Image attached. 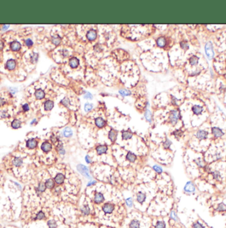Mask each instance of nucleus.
<instances>
[{
  "instance_id": "obj_1",
  "label": "nucleus",
  "mask_w": 226,
  "mask_h": 228,
  "mask_svg": "<svg viewBox=\"0 0 226 228\" xmlns=\"http://www.w3.org/2000/svg\"><path fill=\"white\" fill-rule=\"evenodd\" d=\"M77 171H79L83 176H84L85 178H89V179H91V178H92L91 176L90 175L89 168L87 167H85V165L81 164H78V165L77 166Z\"/></svg>"
},
{
  "instance_id": "obj_2",
  "label": "nucleus",
  "mask_w": 226,
  "mask_h": 228,
  "mask_svg": "<svg viewBox=\"0 0 226 228\" xmlns=\"http://www.w3.org/2000/svg\"><path fill=\"white\" fill-rule=\"evenodd\" d=\"M180 113L177 110H173L169 115V119L171 123L173 125L176 124V122L179 119Z\"/></svg>"
},
{
  "instance_id": "obj_3",
  "label": "nucleus",
  "mask_w": 226,
  "mask_h": 228,
  "mask_svg": "<svg viewBox=\"0 0 226 228\" xmlns=\"http://www.w3.org/2000/svg\"><path fill=\"white\" fill-rule=\"evenodd\" d=\"M205 51H206V54L207 55V57H208V58L211 59L212 58L213 55H214V53L212 48V43L209 42L206 44L205 46Z\"/></svg>"
},
{
  "instance_id": "obj_4",
  "label": "nucleus",
  "mask_w": 226,
  "mask_h": 228,
  "mask_svg": "<svg viewBox=\"0 0 226 228\" xmlns=\"http://www.w3.org/2000/svg\"><path fill=\"white\" fill-rule=\"evenodd\" d=\"M103 211L105 213V214H111L114 209V205L110 203H106L103 205Z\"/></svg>"
},
{
  "instance_id": "obj_5",
  "label": "nucleus",
  "mask_w": 226,
  "mask_h": 228,
  "mask_svg": "<svg viewBox=\"0 0 226 228\" xmlns=\"http://www.w3.org/2000/svg\"><path fill=\"white\" fill-rule=\"evenodd\" d=\"M184 191L186 192L191 193V192H194L195 191L196 188H195L194 185L193 184V182H188L186 184V185H185V186H184Z\"/></svg>"
},
{
  "instance_id": "obj_6",
  "label": "nucleus",
  "mask_w": 226,
  "mask_h": 228,
  "mask_svg": "<svg viewBox=\"0 0 226 228\" xmlns=\"http://www.w3.org/2000/svg\"><path fill=\"white\" fill-rule=\"evenodd\" d=\"M208 137V132L204 130H199L196 133V137L200 140L205 139Z\"/></svg>"
},
{
  "instance_id": "obj_7",
  "label": "nucleus",
  "mask_w": 226,
  "mask_h": 228,
  "mask_svg": "<svg viewBox=\"0 0 226 228\" xmlns=\"http://www.w3.org/2000/svg\"><path fill=\"white\" fill-rule=\"evenodd\" d=\"M107 150H108V147L106 145H99L96 148V153L99 155L106 153Z\"/></svg>"
},
{
  "instance_id": "obj_8",
  "label": "nucleus",
  "mask_w": 226,
  "mask_h": 228,
  "mask_svg": "<svg viewBox=\"0 0 226 228\" xmlns=\"http://www.w3.org/2000/svg\"><path fill=\"white\" fill-rule=\"evenodd\" d=\"M104 196L101 193H96L95 194V197H94V202L95 204H100L104 201Z\"/></svg>"
},
{
  "instance_id": "obj_9",
  "label": "nucleus",
  "mask_w": 226,
  "mask_h": 228,
  "mask_svg": "<svg viewBox=\"0 0 226 228\" xmlns=\"http://www.w3.org/2000/svg\"><path fill=\"white\" fill-rule=\"evenodd\" d=\"M212 132L216 137H220L223 135V133L222 129L218 127H213L212 129Z\"/></svg>"
},
{
  "instance_id": "obj_10",
  "label": "nucleus",
  "mask_w": 226,
  "mask_h": 228,
  "mask_svg": "<svg viewBox=\"0 0 226 228\" xmlns=\"http://www.w3.org/2000/svg\"><path fill=\"white\" fill-rule=\"evenodd\" d=\"M65 180V176L64 175L61 174V173H59L56 176V177L54 178V180H55V182L58 184H62Z\"/></svg>"
},
{
  "instance_id": "obj_11",
  "label": "nucleus",
  "mask_w": 226,
  "mask_h": 228,
  "mask_svg": "<svg viewBox=\"0 0 226 228\" xmlns=\"http://www.w3.org/2000/svg\"><path fill=\"white\" fill-rule=\"evenodd\" d=\"M41 149L44 152H46V153L49 152L52 149V145H51L50 143H48V142H44L41 145Z\"/></svg>"
},
{
  "instance_id": "obj_12",
  "label": "nucleus",
  "mask_w": 226,
  "mask_h": 228,
  "mask_svg": "<svg viewBox=\"0 0 226 228\" xmlns=\"http://www.w3.org/2000/svg\"><path fill=\"white\" fill-rule=\"evenodd\" d=\"M96 31L94 30H90L89 31H88V33H87V38L89 40H93L96 39Z\"/></svg>"
},
{
  "instance_id": "obj_13",
  "label": "nucleus",
  "mask_w": 226,
  "mask_h": 228,
  "mask_svg": "<svg viewBox=\"0 0 226 228\" xmlns=\"http://www.w3.org/2000/svg\"><path fill=\"white\" fill-rule=\"evenodd\" d=\"M10 47L12 50H13V51H18V50L21 49V44L19 43V42H17V41H13V42H12V43H11Z\"/></svg>"
},
{
  "instance_id": "obj_14",
  "label": "nucleus",
  "mask_w": 226,
  "mask_h": 228,
  "mask_svg": "<svg viewBox=\"0 0 226 228\" xmlns=\"http://www.w3.org/2000/svg\"><path fill=\"white\" fill-rule=\"evenodd\" d=\"M95 125L98 127L99 128H102L105 125V121L103 119V118H97L96 119H95Z\"/></svg>"
},
{
  "instance_id": "obj_15",
  "label": "nucleus",
  "mask_w": 226,
  "mask_h": 228,
  "mask_svg": "<svg viewBox=\"0 0 226 228\" xmlns=\"http://www.w3.org/2000/svg\"><path fill=\"white\" fill-rule=\"evenodd\" d=\"M15 66H16V62L13 59L9 60L6 63V67L8 70H13Z\"/></svg>"
},
{
  "instance_id": "obj_16",
  "label": "nucleus",
  "mask_w": 226,
  "mask_h": 228,
  "mask_svg": "<svg viewBox=\"0 0 226 228\" xmlns=\"http://www.w3.org/2000/svg\"><path fill=\"white\" fill-rule=\"evenodd\" d=\"M27 146L29 149H34L37 146V141L34 139L28 140L27 141Z\"/></svg>"
},
{
  "instance_id": "obj_17",
  "label": "nucleus",
  "mask_w": 226,
  "mask_h": 228,
  "mask_svg": "<svg viewBox=\"0 0 226 228\" xmlns=\"http://www.w3.org/2000/svg\"><path fill=\"white\" fill-rule=\"evenodd\" d=\"M146 196L142 192H139L137 194V201L140 204H143L146 200Z\"/></svg>"
},
{
  "instance_id": "obj_18",
  "label": "nucleus",
  "mask_w": 226,
  "mask_h": 228,
  "mask_svg": "<svg viewBox=\"0 0 226 228\" xmlns=\"http://www.w3.org/2000/svg\"><path fill=\"white\" fill-rule=\"evenodd\" d=\"M117 131L113 130V129H111V130L109 131V138L110 139V140L112 141V142H114V141H116V139H117Z\"/></svg>"
},
{
  "instance_id": "obj_19",
  "label": "nucleus",
  "mask_w": 226,
  "mask_h": 228,
  "mask_svg": "<svg viewBox=\"0 0 226 228\" xmlns=\"http://www.w3.org/2000/svg\"><path fill=\"white\" fill-rule=\"evenodd\" d=\"M132 135H133L132 133L129 131H122V137L124 140H128L129 139H131L132 137Z\"/></svg>"
},
{
  "instance_id": "obj_20",
  "label": "nucleus",
  "mask_w": 226,
  "mask_h": 228,
  "mask_svg": "<svg viewBox=\"0 0 226 228\" xmlns=\"http://www.w3.org/2000/svg\"><path fill=\"white\" fill-rule=\"evenodd\" d=\"M192 110H193V111L194 112V114H196L197 115H198L200 114H201V113L202 112L203 108L202 107H201V106H200V105H194V106H193Z\"/></svg>"
},
{
  "instance_id": "obj_21",
  "label": "nucleus",
  "mask_w": 226,
  "mask_h": 228,
  "mask_svg": "<svg viewBox=\"0 0 226 228\" xmlns=\"http://www.w3.org/2000/svg\"><path fill=\"white\" fill-rule=\"evenodd\" d=\"M140 221L137 219H133L130 221L129 224V228H140Z\"/></svg>"
},
{
  "instance_id": "obj_22",
  "label": "nucleus",
  "mask_w": 226,
  "mask_h": 228,
  "mask_svg": "<svg viewBox=\"0 0 226 228\" xmlns=\"http://www.w3.org/2000/svg\"><path fill=\"white\" fill-rule=\"evenodd\" d=\"M70 66L73 68L77 67L79 65V60L76 58H72L70 60Z\"/></svg>"
},
{
  "instance_id": "obj_23",
  "label": "nucleus",
  "mask_w": 226,
  "mask_h": 228,
  "mask_svg": "<svg viewBox=\"0 0 226 228\" xmlns=\"http://www.w3.org/2000/svg\"><path fill=\"white\" fill-rule=\"evenodd\" d=\"M54 107V102L50 100L46 101L44 103V109L46 111H50Z\"/></svg>"
},
{
  "instance_id": "obj_24",
  "label": "nucleus",
  "mask_w": 226,
  "mask_h": 228,
  "mask_svg": "<svg viewBox=\"0 0 226 228\" xmlns=\"http://www.w3.org/2000/svg\"><path fill=\"white\" fill-rule=\"evenodd\" d=\"M126 160L130 161L131 162H134L136 160V154H134L132 153L129 152V153H128L126 155Z\"/></svg>"
},
{
  "instance_id": "obj_25",
  "label": "nucleus",
  "mask_w": 226,
  "mask_h": 228,
  "mask_svg": "<svg viewBox=\"0 0 226 228\" xmlns=\"http://www.w3.org/2000/svg\"><path fill=\"white\" fill-rule=\"evenodd\" d=\"M73 134L72 130L71 129V128L70 127H66L63 129V135L64 137H70Z\"/></svg>"
},
{
  "instance_id": "obj_26",
  "label": "nucleus",
  "mask_w": 226,
  "mask_h": 228,
  "mask_svg": "<svg viewBox=\"0 0 226 228\" xmlns=\"http://www.w3.org/2000/svg\"><path fill=\"white\" fill-rule=\"evenodd\" d=\"M44 96H45V94H44V91L42 90H37L35 92V96L38 100H41V99L44 98Z\"/></svg>"
},
{
  "instance_id": "obj_27",
  "label": "nucleus",
  "mask_w": 226,
  "mask_h": 228,
  "mask_svg": "<svg viewBox=\"0 0 226 228\" xmlns=\"http://www.w3.org/2000/svg\"><path fill=\"white\" fill-rule=\"evenodd\" d=\"M156 42L157 44L159 47H163L165 45V44H166V40L165 39V38H163V37L158 38Z\"/></svg>"
},
{
  "instance_id": "obj_28",
  "label": "nucleus",
  "mask_w": 226,
  "mask_h": 228,
  "mask_svg": "<svg viewBox=\"0 0 226 228\" xmlns=\"http://www.w3.org/2000/svg\"><path fill=\"white\" fill-rule=\"evenodd\" d=\"M81 211L84 215H87L90 214V208L88 206H83L81 208Z\"/></svg>"
},
{
  "instance_id": "obj_29",
  "label": "nucleus",
  "mask_w": 226,
  "mask_h": 228,
  "mask_svg": "<svg viewBox=\"0 0 226 228\" xmlns=\"http://www.w3.org/2000/svg\"><path fill=\"white\" fill-rule=\"evenodd\" d=\"M45 186L47 188H49V189H51L54 186V182L52 179H48L47 180L46 182H45Z\"/></svg>"
},
{
  "instance_id": "obj_30",
  "label": "nucleus",
  "mask_w": 226,
  "mask_h": 228,
  "mask_svg": "<svg viewBox=\"0 0 226 228\" xmlns=\"http://www.w3.org/2000/svg\"><path fill=\"white\" fill-rule=\"evenodd\" d=\"M216 210L218 211H226V206L223 203H220L218 205V207L216 208Z\"/></svg>"
},
{
  "instance_id": "obj_31",
  "label": "nucleus",
  "mask_w": 226,
  "mask_h": 228,
  "mask_svg": "<svg viewBox=\"0 0 226 228\" xmlns=\"http://www.w3.org/2000/svg\"><path fill=\"white\" fill-rule=\"evenodd\" d=\"M21 121H19V120L15 119V120L12 122L11 126H12V127L14 128V129H18V128H19L21 127Z\"/></svg>"
},
{
  "instance_id": "obj_32",
  "label": "nucleus",
  "mask_w": 226,
  "mask_h": 228,
  "mask_svg": "<svg viewBox=\"0 0 226 228\" xmlns=\"http://www.w3.org/2000/svg\"><path fill=\"white\" fill-rule=\"evenodd\" d=\"M23 164V161L22 159H21L20 158L16 157L13 160V164L15 167H21Z\"/></svg>"
},
{
  "instance_id": "obj_33",
  "label": "nucleus",
  "mask_w": 226,
  "mask_h": 228,
  "mask_svg": "<svg viewBox=\"0 0 226 228\" xmlns=\"http://www.w3.org/2000/svg\"><path fill=\"white\" fill-rule=\"evenodd\" d=\"M48 226L49 227V228H57V223L56 221L54 219H51L49 220L47 223Z\"/></svg>"
},
{
  "instance_id": "obj_34",
  "label": "nucleus",
  "mask_w": 226,
  "mask_h": 228,
  "mask_svg": "<svg viewBox=\"0 0 226 228\" xmlns=\"http://www.w3.org/2000/svg\"><path fill=\"white\" fill-rule=\"evenodd\" d=\"M198 62V58L196 56H193L190 58V64L191 65H196Z\"/></svg>"
},
{
  "instance_id": "obj_35",
  "label": "nucleus",
  "mask_w": 226,
  "mask_h": 228,
  "mask_svg": "<svg viewBox=\"0 0 226 228\" xmlns=\"http://www.w3.org/2000/svg\"><path fill=\"white\" fill-rule=\"evenodd\" d=\"M60 41H61V39L59 36H54V37H52V43H54L55 45H58L60 43Z\"/></svg>"
},
{
  "instance_id": "obj_36",
  "label": "nucleus",
  "mask_w": 226,
  "mask_h": 228,
  "mask_svg": "<svg viewBox=\"0 0 226 228\" xmlns=\"http://www.w3.org/2000/svg\"><path fill=\"white\" fill-rule=\"evenodd\" d=\"M165 223L163 221H159L157 222L155 228H165Z\"/></svg>"
},
{
  "instance_id": "obj_37",
  "label": "nucleus",
  "mask_w": 226,
  "mask_h": 228,
  "mask_svg": "<svg viewBox=\"0 0 226 228\" xmlns=\"http://www.w3.org/2000/svg\"><path fill=\"white\" fill-rule=\"evenodd\" d=\"M145 118L147 121H148L149 122L151 121V112L150 110H146L145 113Z\"/></svg>"
},
{
  "instance_id": "obj_38",
  "label": "nucleus",
  "mask_w": 226,
  "mask_h": 228,
  "mask_svg": "<svg viewBox=\"0 0 226 228\" xmlns=\"http://www.w3.org/2000/svg\"><path fill=\"white\" fill-rule=\"evenodd\" d=\"M45 218V214H44L43 212L42 211H39L37 215V217L35 218V219H38V220H41V219H43Z\"/></svg>"
},
{
  "instance_id": "obj_39",
  "label": "nucleus",
  "mask_w": 226,
  "mask_h": 228,
  "mask_svg": "<svg viewBox=\"0 0 226 228\" xmlns=\"http://www.w3.org/2000/svg\"><path fill=\"white\" fill-rule=\"evenodd\" d=\"M195 162H196V164L199 167H203L204 166V161L202 160V159H200V158H197V159H196L195 160Z\"/></svg>"
},
{
  "instance_id": "obj_40",
  "label": "nucleus",
  "mask_w": 226,
  "mask_h": 228,
  "mask_svg": "<svg viewBox=\"0 0 226 228\" xmlns=\"http://www.w3.org/2000/svg\"><path fill=\"white\" fill-rule=\"evenodd\" d=\"M92 109H93V105H92V104H89V103L85 104V107H84V110H85V111L86 112L89 111L91 110Z\"/></svg>"
},
{
  "instance_id": "obj_41",
  "label": "nucleus",
  "mask_w": 226,
  "mask_h": 228,
  "mask_svg": "<svg viewBox=\"0 0 226 228\" xmlns=\"http://www.w3.org/2000/svg\"><path fill=\"white\" fill-rule=\"evenodd\" d=\"M46 186H45V184H44L43 182H40V184H39V185H38V190L40 192H44V191H45V190H46Z\"/></svg>"
},
{
  "instance_id": "obj_42",
  "label": "nucleus",
  "mask_w": 226,
  "mask_h": 228,
  "mask_svg": "<svg viewBox=\"0 0 226 228\" xmlns=\"http://www.w3.org/2000/svg\"><path fill=\"white\" fill-rule=\"evenodd\" d=\"M193 228H204V226L202 224H200V222H198V221L195 222V223H194V224H193Z\"/></svg>"
},
{
  "instance_id": "obj_43",
  "label": "nucleus",
  "mask_w": 226,
  "mask_h": 228,
  "mask_svg": "<svg viewBox=\"0 0 226 228\" xmlns=\"http://www.w3.org/2000/svg\"><path fill=\"white\" fill-rule=\"evenodd\" d=\"M153 168L154 169V171L157 172V173H161L162 171H163L162 168L160 167L159 166H158V165H154L153 167Z\"/></svg>"
},
{
  "instance_id": "obj_44",
  "label": "nucleus",
  "mask_w": 226,
  "mask_h": 228,
  "mask_svg": "<svg viewBox=\"0 0 226 228\" xmlns=\"http://www.w3.org/2000/svg\"><path fill=\"white\" fill-rule=\"evenodd\" d=\"M119 93H120L122 96H128V95L130 94V92L126 90H120L119 91Z\"/></svg>"
},
{
  "instance_id": "obj_45",
  "label": "nucleus",
  "mask_w": 226,
  "mask_h": 228,
  "mask_svg": "<svg viewBox=\"0 0 226 228\" xmlns=\"http://www.w3.org/2000/svg\"><path fill=\"white\" fill-rule=\"evenodd\" d=\"M170 217L171 218L175 220V221H177L178 220V218H177V215H176V213L175 211H172L171 212V214H170Z\"/></svg>"
},
{
  "instance_id": "obj_46",
  "label": "nucleus",
  "mask_w": 226,
  "mask_h": 228,
  "mask_svg": "<svg viewBox=\"0 0 226 228\" xmlns=\"http://www.w3.org/2000/svg\"><path fill=\"white\" fill-rule=\"evenodd\" d=\"M171 141L169 140V139H166V141H165V143H163V147H164L165 149H169L170 147V146H171Z\"/></svg>"
},
{
  "instance_id": "obj_47",
  "label": "nucleus",
  "mask_w": 226,
  "mask_h": 228,
  "mask_svg": "<svg viewBox=\"0 0 226 228\" xmlns=\"http://www.w3.org/2000/svg\"><path fill=\"white\" fill-rule=\"evenodd\" d=\"M212 175L213 178L216 179V180H219V178H220V173H219L218 171H214V172H213Z\"/></svg>"
},
{
  "instance_id": "obj_48",
  "label": "nucleus",
  "mask_w": 226,
  "mask_h": 228,
  "mask_svg": "<svg viewBox=\"0 0 226 228\" xmlns=\"http://www.w3.org/2000/svg\"><path fill=\"white\" fill-rule=\"evenodd\" d=\"M126 205L128 206V207L131 208V207L132 206V205H133V201H132V198H128L126 200Z\"/></svg>"
},
{
  "instance_id": "obj_49",
  "label": "nucleus",
  "mask_w": 226,
  "mask_h": 228,
  "mask_svg": "<svg viewBox=\"0 0 226 228\" xmlns=\"http://www.w3.org/2000/svg\"><path fill=\"white\" fill-rule=\"evenodd\" d=\"M180 47L183 48V49H187L188 48V44L186 42H181L180 43Z\"/></svg>"
},
{
  "instance_id": "obj_50",
  "label": "nucleus",
  "mask_w": 226,
  "mask_h": 228,
  "mask_svg": "<svg viewBox=\"0 0 226 228\" xmlns=\"http://www.w3.org/2000/svg\"><path fill=\"white\" fill-rule=\"evenodd\" d=\"M69 103H70V101H69V100L67 99V98H64L63 99V100H62V104H63L64 105H66V106H68V104H69Z\"/></svg>"
},
{
  "instance_id": "obj_51",
  "label": "nucleus",
  "mask_w": 226,
  "mask_h": 228,
  "mask_svg": "<svg viewBox=\"0 0 226 228\" xmlns=\"http://www.w3.org/2000/svg\"><path fill=\"white\" fill-rule=\"evenodd\" d=\"M58 151H59V153H60V154H65V151H64V149H63V146L61 145H60L59 146V148H58Z\"/></svg>"
},
{
  "instance_id": "obj_52",
  "label": "nucleus",
  "mask_w": 226,
  "mask_h": 228,
  "mask_svg": "<svg viewBox=\"0 0 226 228\" xmlns=\"http://www.w3.org/2000/svg\"><path fill=\"white\" fill-rule=\"evenodd\" d=\"M84 98H85V99H90V100H91V99L93 98V96H92V95L90 94L89 92H87L86 94L84 95Z\"/></svg>"
},
{
  "instance_id": "obj_53",
  "label": "nucleus",
  "mask_w": 226,
  "mask_h": 228,
  "mask_svg": "<svg viewBox=\"0 0 226 228\" xmlns=\"http://www.w3.org/2000/svg\"><path fill=\"white\" fill-rule=\"evenodd\" d=\"M25 44H26V45L28 46V47H30V46H32V45H33V41H32V40L29 39H27V40H26V41H25Z\"/></svg>"
},
{
  "instance_id": "obj_54",
  "label": "nucleus",
  "mask_w": 226,
  "mask_h": 228,
  "mask_svg": "<svg viewBox=\"0 0 226 228\" xmlns=\"http://www.w3.org/2000/svg\"><path fill=\"white\" fill-rule=\"evenodd\" d=\"M174 135H175V136H179V137H180L181 135H182V134H183V132L181 131H180V130H177V131H175L174 133Z\"/></svg>"
},
{
  "instance_id": "obj_55",
  "label": "nucleus",
  "mask_w": 226,
  "mask_h": 228,
  "mask_svg": "<svg viewBox=\"0 0 226 228\" xmlns=\"http://www.w3.org/2000/svg\"><path fill=\"white\" fill-rule=\"evenodd\" d=\"M23 108L24 111H27L29 110V105L27 104H24L23 106Z\"/></svg>"
},
{
  "instance_id": "obj_56",
  "label": "nucleus",
  "mask_w": 226,
  "mask_h": 228,
  "mask_svg": "<svg viewBox=\"0 0 226 228\" xmlns=\"http://www.w3.org/2000/svg\"><path fill=\"white\" fill-rule=\"evenodd\" d=\"M85 161H86L87 163H88V164H89V163H91V162H92V161H91V158L89 157V155H87L86 157H85Z\"/></svg>"
},
{
  "instance_id": "obj_57",
  "label": "nucleus",
  "mask_w": 226,
  "mask_h": 228,
  "mask_svg": "<svg viewBox=\"0 0 226 228\" xmlns=\"http://www.w3.org/2000/svg\"><path fill=\"white\" fill-rule=\"evenodd\" d=\"M95 183H96V181H95V180H93V181L89 182L87 184V186H91V185L95 184Z\"/></svg>"
},
{
  "instance_id": "obj_58",
  "label": "nucleus",
  "mask_w": 226,
  "mask_h": 228,
  "mask_svg": "<svg viewBox=\"0 0 226 228\" xmlns=\"http://www.w3.org/2000/svg\"><path fill=\"white\" fill-rule=\"evenodd\" d=\"M4 48V43L0 40V50H2Z\"/></svg>"
},
{
  "instance_id": "obj_59",
  "label": "nucleus",
  "mask_w": 226,
  "mask_h": 228,
  "mask_svg": "<svg viewBox=\"0 0 226 228\" xmlns=\"http://www.w3.org/2000/svg\"><path fill=\"white\" fill-rule=\"evenodd\" d=\"M9 27V25H4V27H3V29L5 30V29H7L8 27Z\"/></svg>"
}]
</instances>
